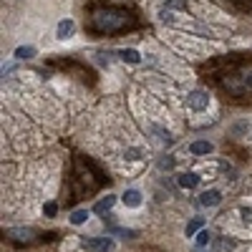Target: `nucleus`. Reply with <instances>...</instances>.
<instances>
[{"label":"nucleus","mask_w":252,"mask_h":252,"mask_svg":"<svg viewBox=\"0 0 252 252\" xmlns=\"http://www.w3.org/2000/svg\"><path fill=\"white\" fill-rule=\"evenodd\" d=\"M35 56V48L33 46H20L18 51H15V58L18 61H26V58H33Z\"/></svg>","instance_id":"ddd939ff"},{"label":"nucleus","mask_w":252,"mask_h":252,"mask_svg":"<svg viewBox=\"0 0 252 252\" xmlns=\"http://www.w3.org/2000/svg\"><path fill=\"white\" fill-rule=\"evenodd\" d=\"M121 202L126 207H139L141 204V192H136V189H126V192L121 194Z\"/></svg>","instance_id":"9d476101"},{"label":"nucleus","mask_w":252,"mask_h":252,"mask_svg":"<svg viewBox=\"0 0 252 252\" xmlns=\"http://www.w3.org/2000/svg\"><path fill=\"white\" fill-rule=\"evenodd\" d=\"M73 28H76V23H73L71 18H66V20H61V23H58L56 35H58L61 40H66V38H71V35H73Z\"/></svg>","instance_id":"6e6552de"},{"label":"nucleus","mask_w":252,"mask_h":252,"mask_svg":"<svg viewBox=\"0 0 252 252\" xmlns=\"http://www.w3.org/2000/svg\"><path fill=\"white\" fill-rule=\"evenodd\" d=\"M114 204H116V197H114V194H106V197H101V199L94 204V212H96V215H106Z\"/></svg>","instance_id":"0eeeda50"},{"label":"nucleus","mask_w":252,"mask_h":252,"mask_svg":"<svg viewBox=\"0 0 252 252\" xmlns=\"http://www.w3.org/2000/svg\"><path fill=\"white\" fill-rule=\"evenodd\" d=\"M166 8H187V0H166Z\"/></svg>","instance_id":"aec40b11"},{"label":"nucleus","mask_w":252,"mask_h":252,"mask_svg":"<svg viewBox=\"0 0 252 252\" xmlns=\"http://www.w3.org/2000/svg\"><path fill=\"white\" fill-rule=\"evenodd\" d=\"M172 166H174V157H161V159H159V169H161V172L172 169Z\"/></svg>","instance_id":"f3484780"},{"label":"nucleus","mask_w":252,"mask_h":252,"mask_svg":"<svg viewBox=\"0 0 252 252\" xmlns=\"http://www.w3.org/2000/svg\"><path fill=\"white\" fill-rule=\"evenodd\" d=\"M5 235L13 242H33L38 237V232H35V229H31V227H10V229H5Z\"/></svg>","instance_id":"7ed1b4c3"},{"label":"nucleus","mask_w":252,"mask_h":252,"mask_svg":"<svg viewBox=\"0 0 252 252\" xmlns=\"http://www.w3.org/2000/svg\"><path fill=\"white\" fill-rule=\"evenodd\" d=\"M126 26H131V15L126 10L101 8V10H94V15H91V28L96 33H119Z\"/></svg>","instance_id":"f257e3e1"},{"label":"nucleus","mask_w":252,"mask_h":252,"mask_svg":"<svg viewBox=\"0 0 252 252\" xmlns=\"http://www.w3.org/2000/svg\"><path fill=\"white\" fill-rule=\"evenodd\" d=\"M189 152L197 154V157H204V154H212L215 146H212V141H194L192 146H189Z\"/></svg>","instance_id":"1a4fd4ad"},{"label":"nucleus","mask_w":252,"mask_h":252,"mask_svg":"<svg viewBox=\"0 0 252 252\" xmlns=\"http://www.w3.org/2000/svg\"><path fill=\"white\" fill-rule=\"evenodd\" d=\"M109 235H121V237H129V240H131V237H136L139 232H136V229H124V227H111V229H109Z\"/></svg>","instance_id":"2eb2a0df"},{"label":"nucleus","mask_w":252,"mask_h":252,"mask_svg":"<svg viewBox=\"0 0 252 252\" xmlns=\"http://www.w3.org/2000/svg\"><path fill=\"white\" fill-rule=\"evenodd\" d=\"M177 184H179L182 189H197V187H199V177H197L194 172H182V174L177 177Z\"/></svg>","instance_id":"39448f33"},{"label":"nucleus","mask_w":252,"mask_h":252,"mask_svg":"<svg viewBox=\"0 0 252 252\" xmlns=\"http://www.w3.org/2000/svg\"><path fill=\"white\" fill-rule=\"evenodd\" d=\"M242 89H252V68L242 73Z\"/></svg>","instance_id":"6ab92c4d"},{"label":"nucleus","mask_w":252,"mask_h":252,"mask_svg":"<svg viewBox=\"0 0 252 252\" xmlns=\"http://www.w3.org/2000/svg\"><path fill=\"white\" fill-rule=\"evenodd\" d=\"M202 227H204V217H194L192 222L187 224V237H194V232H199Z\"/></svg>","instance_id":"f8f14e48"},{"label":"nucleus","mask_w":252,"mask_h":252,"mask_svg":"<svg viewBox=\"0 0 252 252\" xmlns=\"http://www.w3.org/2000/svg\"><path fill=\"white\" fill-rule=\"evenodd\" d=\"M56 212H58V204H56V202H46L43 215H46V217H56Z\"/></svg>","instance_id":"a211bd4d"},{"label":"nucleus","mask_w":252,"mask_h":252,"mask_svg":"<svg viewBox=\"0 0 252 252\" xmlns=\"http://www.w3.org/2000/svg\"><path fill=\"white\" fill-rule=\"evenodd\" d=\"M15 71V63H5V66H3V76L5 73H13Z\"/></svg>","instance_id":"412c9836"},{"label":"nucleus","mask_w":252,"mask_h":252,"mask_svg":"<svg viewBox=\"0 0 252 252\" xmlns=\"http://www.w3.org/2000/svg\"><path fill=\"white\" fill-rule=\"evenodd\" d=\"M187 106L192 109V111H204V109L209 106V94L202 91V89L189 91V94H187Z\"/></svg>","instance_id":"f03ea898"},{"label":"nucleus","mask_w":252,"mask_h":252,"mask_svg":"<svg viewBox=\"0 0 252 252\" xmlns=\"http://www.w3.org/2000/svg\"><path fill=\"white\" fill-rule=\"evenodd\" d=\"M86 220H89V209H76L71 215V224H83Z\"/></svg>","instance_id":"4468645a"},{"label":"nucleus","mask_w":252,"mask_h":252,"mask_svg":"<svg viewBox=\"0 0 252 252\" xmlns=\"http://www.w3.org/2000/svg\"><path fill=\"white\" fill-rule=\"evenodd\" d=\"M83 247H86L89 252H114V240L111 237H91L83 242Z\"/></svg>","instance_id":"20e7f679"},{"label":"nucleus","mask_w":252,"mask_h":252,"mask_svg":"<svg viewBox=\"0 0 252 252\" xmlns=\"http://www.w3.org/2000/svg\"><path fill=\"white\" fill-rule=\"evenodd\" d=\"M116 56H119L124 63H141V53L134 51V48H121Z\"/></svg>","instance_id":"9b49d317"},{"label":"nucleus","mask_w":252,"mask_h":252,"mask_svg":"<svg viewBox=\"0 0 252 252\" xmlns=\"http://www.w3.org/2000/svg\"><path fill=\"white\" fill-rule=\"evenodd\" d=\"M209 242H212V235H209L207 229H204V232H199V235H197V247H207Z\"/></svg>","instance_id":"dca6fc26"},{"label":"nucleus","mask_w":252,"mask_h":252,"mask_svg":"<svg viewBox=\"0 0 252 252\" xmlns=\"http://www.w3.org/2000/svg\"><path fill=\"white\" fill-rule=\"evenodd\" d=\"M222 202V194L217 192V189H207V192L199 194V204L202 207H217Z\"/></svg>","instance_id":"423d86ee"}]
</instances>
